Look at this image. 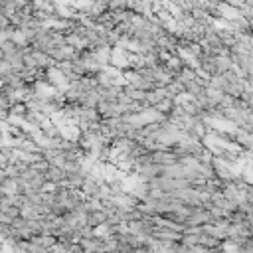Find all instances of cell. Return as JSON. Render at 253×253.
Masks as SVG:
<instances>
[{"label": "cell", "mask_w": 253, "mask_h": 253, "mask_svg": "<svg viewBox=\"0 0 253 253\" xmlns=\"http://www.w3.org/2000/svg\"><path fill=\"white\" fill-rule=\"evenodd\" d=\"M24 184L20 182V178H10V176H6L4 180H2V184H0V192L4 194V196H22L24 194Z\"/></svg>", "instance_id": "cell-1"}, {"label": "cell", "mask_w": 253, "mask_h": 253, "mask_svg": "<svg viewBox=\"0 0 253 253\" xmlns=\"http://www.w3.org/2000/svg\"><path fill=\"white\" fill-rule=\"evenodd\" d=\"M2 196H4V194H2V192H0V202H2Z\"/></svg>", "instance_id": "cell-2"}]
</instances>
